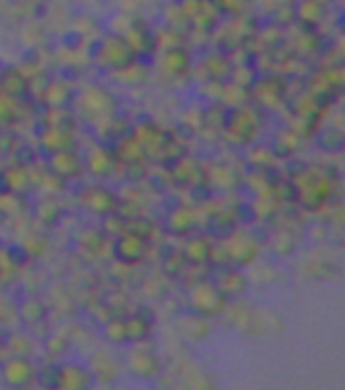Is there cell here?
Segmentation results:
<instances>
[{"mask_svg":"<svg viewBox=\"0 0 345 390\" xmlns=\"http://www.w3.org/2000/svg\"><path fill=\"white\" fill-rule=\"evenodd\" d=\"M212 244H207V240L203 238H195L187 244L185 248V258H189V263H205L209 260V254H212Z\"/></svg>","mask_w":345,"mask_h":390,"instance_id":"18","label":"cell"},{"mask_svg":"<svg viewBox=\"0 0 345 390\" xmlns=\"http://www.w3.org/2000/svg\"><path fill=\"white\" fill-rule=\"evenodd\" d=\"M126 332H128V341L140 343L153 332V321L149 317L136 313V315H132V317L126 319Z\"/></svg>","mask_w":345,"mask_h":390,"instance_id":"15","label":"cell"},{"mask_svg":"<svg viewBox=\"0 0 345 390\" xmlns=\"http://www.w3.org/2000/svg\"><path fill=\"white\" fill-rule=\"evenodd\" d=\"M177 332L183 339L195 343V341H203L212 334V326H209V317H203L199 313H185L177 317Z\"/></svg>","mask_w":345,"mask_h":390,"instance_id":"10","label":"cell"},{"mask_svg":"<svg viewBox=\"0 0 345 390\" xmlns=\"http://www.w3.org/2000/svg\"><path fill=\"white\" fill-rule=\"evenodd\" d=\"M169 226H171L172 232L177 234H185L191 226H193V214L185 208H179L172 212V216L169 218Z\"/></svg>","mask_w":345,"mask_h":390,"instance_id":"21","label":"cell"},{"mask_svg":"<svg viewBox=\"0 0 345 390\" xmlns=\"http://www.w3.org/2000/svg\"><path fill=\"white\" fill-rule=\"evenodd\" d=\"M33 343L27 335L14 334L6 339V356H29L31 358Z\"/></svg>","mask_w":345,"mask_h":390,"instance_id":"19","label":"cell"},{"mask_svg":"<svg viewBox=\"0 0 345 390\" xmlns=\"http://www.w3.org/2000/svg\"><path fill=\"white\" fill-rule=\"evenodd\" d=\"M228 250V258H231L235 265H250L256 254H258V246L250 236L244 234H235L226 246Z\"/></svg>","mask_w":345,"mask_h":390,"instance_id":"11","label":"cell"},{"mask_svg":"<svg viewBox=\"0 0 345 390\" xmlns=\"http://www.w3.org/2000/svg\"><path fill=\"white\" fill-rule=\"evenodd\" d=\"M79 110L88 120H106L112 118L116 112V102L112 94L102 88H88L79 96Z\"/></svg>","mask_w":345,"mask_h":390,"instance_id":"4","label":"cell"},{"mask_svg":"<svg viewBox=\"0 0 345 390\" xmlns=\"http://www.w3.org/2000/svg\"><path fill=\"white\" fill-rule=\"evenodd\" d=\"M191 65V59H189V53L181 47L177 49H169L165 57H163V67L171 73V75H181L183 71H187Z\"/></svg>","mask_w":345,"mask_h":390,"instance_id":"16","label":"cell"},{"mask_svg":"<svg viewBox=\"0 0 345 390\" xmlns=\"http://www.w3.org/2000/svg\"><path fill=\"white\" fill-rule=\"evenodd\" d=\"M79 206L94 216H110L118 210V197L102 185H88L79 191Z\"/></svg>","mask_w":345,"mask_h":390,"instance_id":"6","label":"cell"},{"mask_svg":"<svg viewBox=\"0 0 345 390\" xmlns=\"http://www.w3.org/2000/svg\"><path fill=\"white\" fill-rule=\"evenodd\" d=\"M128 370L140 380H157L163 372V362L153 350L132 348L126 356Z\"/></svg>","mask_w":345,"mask_h":390,"instance_id":"5","label":"cell"},{"mask_svg":"<svg viewBox=\"0 0 345 390\" xmlns=\"http://www.w3.org/2000/svg\"><path fill=\"white\" fill-rule=\"evenodd\" d=\"M228 297L218 289L216 282H209V280H199L191 295H189V305H191V311L193 313H199L203 317H216V315H222L226 305H228Z\"/></svg>","mask_w":345,"mask_h":390,"instance_id":"1","label":"cell"},{"mask_svg":"<svg viewBox=\"0 0 345 390\" xmlns=\"http://www.w3.org/2000/svg\"><path fill=\"white\" fill-rule=\"evenodd\" d=\"M88 169L96 175V177H100V179H104V177H110L112 173H114L116 169V155H112L108 149H104V147H96L90 155H88Z\"/></svg>","mask_w":345,"mask_h":390,"instance_id":"13","label":"cell"},{"mask_svg":"<svg viewBox=\"0 0 345 390\" xmlns=\"http://www.w3.org/2000/svg\"><path fill=\"white\" fill-rule=\"evenodd\" d=\"M14 120V114H12V106L8 102L6 96H0V126H6Z\"/></svg>","mask_w":345,"mask_h":390,"instance_id":"23","label":"cell"},{"mask_svg":"<svg viewBox=\"0 0 345 390\" xmlns=\"http://www.w3.org/2000/svg\"><path fill=\"white\" fill-rule=\"evenodd\" d=\"M18 315H21V319L25 324L35 326V324H39V321H43L47 317V307L41 301H37V299H29V301H25L21 305Z\"/></svg>","mask_w":345,"mask_h":390,"instance_id":"17","label":"cell"},{"mask_svg":"<svg viewBox=\"0 0 345 390\" xmlns=\"http://www.w3.org/2000/svg\"><path fill=\"white\" fill-rule=\"evenodd\" d=\"M45 348L51 356H63L69 350V339L63 335H53L45 341Z\"/></svg>","mask_w":345,"mask_h":390,"instance_id":"22","label":"cell"},{"mask_svg":"<svg viewBox=\"0 0 345 390\" xmlns=\"http://www.w3.org/2000/svg\"><path fill=\"white\" fill-rule=\"evenodd\" d=\"M51 169H53V173L58 175L59 179H71V177H77L81 173L84 163H81V159L73 151L65 149V151L53 153Z\"/></svg>","mask_w":345,"mask_h":390,"instance_id":"12","label":"cell"},{"mask_svg":"<svg viewBox=\"0 0 345 390\" xmlns=\"http://www.w3.org/2000/svg\"><path fill=\"white\" fill-rule=\"evenodd\" d=\"M12 315H14V309L10 305H6L4 301H0V324L12 319Z\"/></svg>","mask_w":345,"mask_h":390,"instance_id":"24","label":"cell"},{"mask_svg":"<svg viewBox=\"0 0 345 390\" xmlns=\"http://www.w3.org/2000/svg\"><path fill=\"white\" fill-rule=\"evenodd\" d=\"M94 374L90 366L77 364V362H67L58 366V389L81 390L90 389L94 385Z\"/></svg>","mask_w":345,"mask_h":390,"instance_id":"7","label":"cell"},{"mask_svg":"<svg viewBox=\"0 0 345 390\" xmlns=\"http://www.w3.org/2000/svg\"><path fill=\"white\" fill-rule=\"evenodd\" d=\"M218 289L228 297V299H235V297H242L244 291L248 289V280L242 273L238 271H224L218 279Z\"/></svg>","mask_w":345,"mask_h":390,"instance_id":"14","label":"cell"},{"mask_svg":"<svg viewBox=\"0 0 345 390\" xmlns=\"http://www.w3.org/2000/svg\"><path fill=\"white\" fill-rule=\"evenodd\" d=\"M114 252L122 263H126V265H138V263L144 260V256L149 252V244L138 234H124L116 242Z\"/></svg>","mask_w":345,"mask_h":390,"instance_id":"9","label":"cell"},{"mask_svg":"<svg viewBox=\"0 0 345 390\" xmlns=\"http://www.w3.org/2000/svg\"><path fill=\"white\" fill-rule=\"evenodd\" d=\"M6 358V339L4 337H0V362Z\"/></svg>","mask_w":345,"mask_h":390,"instance_id":"25","label":"cell"},{"mask_svg":"<svg viewBox=\"0 0 345 390\" xmlns=\"http://www.w3.org/2000/svg\"><path fill=\"white\" fill-rule=\"evenodd\" d=\"M104 334L106 337L112 341V343H118V345H122V343H128V332H126V319H110L108 324H106V328H104Z\"/></svg>","mask_w":345,"mask_h":390,"instance_id":"20","label":"cell"},{"mask_svg":"<svg viewBox=\"0 0 345 390\" xmlns=\"http://www.w3.org/2000/svg\"><path fill=\"white\" fill-rule=\"evenodd\" d=\"M88 366H90V370L94 374V380L104 382V385L114 382L116 378L120 376V372H122V362L116 358L112 352H106V350L96 352Z\"/></svg>","mask_w":345,"mask_h":390,"instance_id":"8","label":"cell"},{"mask_svg":"<svg viewBox=\"0 0 345 390\" xmlns=\"http://www.w3.org/2000/svg\"><path fill=\"white\" fill-rule=\"evenodd\" d=\"M39 366L29 356H6L0 362V378L10 389H29L37 382Z\"/></svg>","mask_w":345,"mask_h":390,"instance_id":"2","label":"cell"},{"mask_svg":"<svg viewBox=\"0 0 345 390\" xmlns=\"http://www.w3.org/2000/svg\"><path fill=\"white\" fill-rule=\"evenodd\" d=\"M96 61L100 67L118 71V69L130 65L132 61H136V53L128 45V41H124L120 37H108L100 43V47L96 51Z\"/></svg>","mask_w":345,"mask_h":390,"instance_id":"3","label":"cell"}]
</instances>
